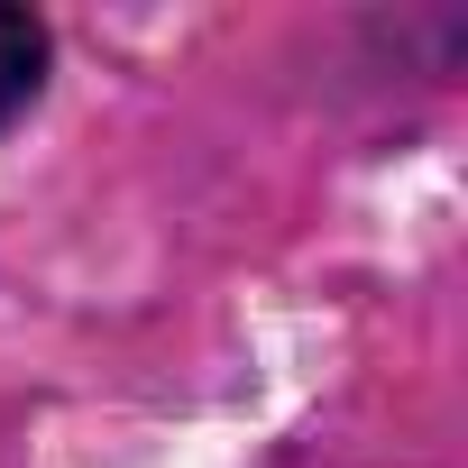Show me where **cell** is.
<instances>
[{"instance_id": "6da1fadb", "label": "cell", "mask_w": 468, "mask_h": 468, "mask_svg": "<svg viewBox=\"0 0 468 468\" xmlns=\"http://www.w3.org/2000/svg\"><path fill=\"white\" fill-rule=\"evenodd\" d=\"M37 92H47V28L0 0V129H10Z\"/></svg>"}]
</instances>
